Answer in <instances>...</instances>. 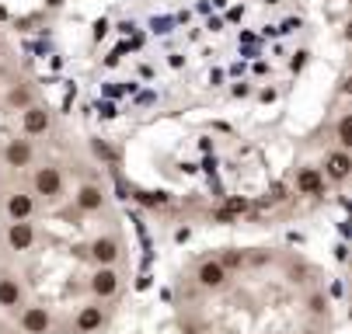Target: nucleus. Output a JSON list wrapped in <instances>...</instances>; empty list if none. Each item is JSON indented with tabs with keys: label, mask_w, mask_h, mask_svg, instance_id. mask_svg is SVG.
Returning <instances> with one entry per match:
<instances>
[{
	"label": "nucleus",
	"mask_w": 352,
	"mask_h": 334,
	"mask_svg": "<svg viewBox=\"0 0 352 334\" xmlns=\"http://www.w3.org/2000/svg\"><path fill=\"white\" fill-rule=\"evenodd\" d=\"M321 178L324 181H331V184H345L349 178H352V154L349 150H331L328 157H324V167H321Z\"/></svg>",
	"instance_id": "obj_10"
},
{
	"label": "nucleus",
	"mask_w": 352,
	"mask_h": 334,
	"mask_svg": "<svg viewBox=\"0 0 352 334\" xmlns=\"http://www.w3.org/2000/svg\"><path fill=\"white\" fill-rule=\"evenodd\" d=\"M0 157H4L8 167L21 171V167H32V160H35V147H32V139H8V147L0 150Z\"/></svg>",
	"instance_id": "obj_13"
},
{
	"label": "nucleus",
	"mask_w": 352,
	"mask_h": 334,
	"mask_svg": "<svg viewBox=\"0 0 352 334\" xmlns=\"http://www.w3.org/2000/svg\"><path fill=\"white\" fill-rule=\"evenodd\" d=\"M0 49H4V42H0Z\"/></svg>",
	"instance_id": "obj_26"
},
{
	"label": "nucleus",
	"mask_w": 352,
	"mask_h": 334,
	"mask_svg": "<svg viewBox=\"0 0 352 334\" xmlns=\"http://www.w3.org/2000/svg\"><path fill=\"white\" fill-rule=\"evenodd\" d=\"M230 94H234V98H248L251 87H248V84H234V91H230Z\"/></svg>",
	"instance_id": "obj_21"
},
{
	"label": "nucleus",
	"mask_w": 352,
	"mask_h": 334,
	"mask_svg": "<svg viewBox=\"0 0 352 334\" xmlns=\"http://www.w3.org/2000/svg\"><path fill=\"white\" fill-rule=\"evenodd\" d=\"M105 202H109V199H105V188L94 184V181H84L77 192H74V206H77L80 213H87V216H91V213H102Z\"/></svg>",
	"instance_id": "obj_12"
},
{
	"label": "nucleus",
	"mask_w": 352,
	"mask_h": 334,
	"mask_svg": "<svg viewBox=\"0 0 352 334\" xmlns=\"http://www.w3.org/2000/svg\"><path fill=\"white\" fill-rule=\"evenodd\" d=\"M217 258H220V265H223L230 275H234L237 268H244V265H248V251H241V248H223Z\"/></svg>",
	"instance_id": "obj_16"
},
{
	"label": "nucleus",
	"mask_w": 352,
	"mask_h": 334,
	"mask_svg": "<svg viewBox=\"0 0 352 334\" xmlns=\"http://www.w3.org/2000/svg\"><path fill=\"white\" fill-rule=\"evenodd\" d=\"M38 209V199L28 192V188H14V192L4 195V219L8 223H21V219H32Z\"/></svg>",
	"instance_id": "obj_9"
},
{
	"label": "nucleus",
	"mask_w": 352,
	"mask_h": 334,
	"mask_svg": "<svg viewBox=\"0 0 352 334\" xmlns=\"http://www.w3.org/2000/svg\"><path fill=\"white\" fill-rule=\"evenodd\" d=\"M192 278H195V285L203 293H220V289H227V285H230V272L220 265V258H203V261L195 265Z\"/></svg>",
	"instance_id": "obj_6"
},
{
	"label": "nucleus",
	"mask_w": 352,
	"mask_h": 334,
	"mask_svg": "<svg viewBox=\"0 0 352 334\" xmlns=\"http://www.w3.org/2000/svg\"><path fill=\"white\" fill-rule=\"evenodd\" d=\"M105 327H109V307H105V303H98V300L77 307L74 324H70L74 334H102Z\"/></svg>",
	"instance_id": "obj_4"
},
{
	"label": "nucleus",
	"mask_w": 352,
	"mask_h": 334,
	"mask_svg": "<svg viewBox=\"0 0 352 334\" xmlns=\"http://www.w3.org/2000/svg\"><path fill=\"white\" fill-rule=\"evenodd\" d=\"M335 143L338 150H349L352 147V112H342L338 122H335Z\"/></svg>",
	"instance_id": "obj_15"
},
{
	"label": "nucleus",
	"mask_w": 352,
	"mask_h": 334,
	"mask_svg": "<svg viewBox=\"0 0 352 334\" xmlns=\"http://www.w3.org/2000/svg\"><path fill=\"white\" fill-rule=\"evenodd\" d=\"M49 129H53V112H49L45 105L21 108V132L25 136H45Z\"/></svg>",
	"instance_id": "obj_11"
},
{
	"label": "nucleus",
	"mask_w": 352,
	"mask_h": 334,
	"mask_svg": "<svg viewBox=\"0 0 352 334\" xmlns=\"http://www.w3.org/2000/svg\"><path fill=\"white\" fill-rule=\"evenodd\" d=\"M63 4V0H49V8H60Z\"/></svg>",
	"instance_id": "obj_25"
},
{
	"label": "nucleus",
	"mask_w": 352,
	"mask_h": 334,
	"mask_svg": "<svg viewBox=\"0 0 352 334\" xmlns=\"http://www.w3.org/2000/svg\"><path fill=\"white\" fill-rule=\"evenodd\" d=\"M296 334H321L318 327H304V331H296Z\"/></svg>",
	"instance_id": "obj_24"
},
{
	"label": "nucleus",
	"mask_w": 352,
	"mask_h": 334,
	"mask_svg": "<svg viewBox=\"0 0 352 334\" xmlns=\"http://www.w3.org/2000/svg\"><path fill=\"white\" fill-rule=\"evenodd\" d=\"M296 195H321L324 192V178H321V167H300L296 171Z\"/></svg>",
	"instance_id": "obj_14"
},
{
	"label": "nucleus",
	"mask_w": 352,
	"mask_h": 334,
	"mask_svg": "<svg viewBox=\"0 0 352 334\" xmlns=\"http://www.w3.org/2000/svg\"><path fill=\"white\" fill-rule=\"evenodd\" d=\"M8 105H14V108L35 105V102H32V91H28V87H11V91H8Z\"/></svg>",
	"instance_id": "obj_17"
},
{
	"label": "nucleus",
	"mask_w": 352,
	"mask_h": 334,
	"mask_svg": "<svg viewBox=\"0 0 352 334\" xmlns=\"http://www.w3.org/2000/svg\"><path fill=\"white\" fill-rule=\"evenodd\" d=\"M244 209H248L244 199H230V213H244Z\"/></svg>",
	"instance_id": "obj_23"
},
{
	"label": "nucleus",
	"mask_w": 352,
	"mask_h": 334,
	"mask_svg": "<svg viewBox=\"0 0 352 334\" xmlns=\"http://www.w3.org/2000/svg\"><path fill=\"white\" fill-rule=\"evenodd\" d=\"M35 244H38V230H35L32 219H21V223H8V226H4V248H8V251L28 254Z\"/></svg>",
	"instance_id": "obj_8"
},
{
	"label": "nucleus",
	"mask_w": 352,
	"mask_h": 334,
	"mask_svg": "<svg viewBox=\"0 0 352 334\" xmlns=\"http://www.w3.org/2000/svg\"><path fill=\"white\" fill-rule=\"evenodd\" d=\"M91 150H94L98 160H112V147H109L105 139H91Z\"/></svg>",
	"instance_id": "obj_20"
},
{
	"label": "nucleus",
	"mask_w": 352,
	"mask_h": 334,
	"mask_svg": "<svg viewBox=\"0 0 352 334\" xmlns=\"http://www.w3.org/2000/svg\"><path fill=\"white\" fill-rule=\"evenodd\" d=\"M307 313L328 317V296H324V293H311V296H307Z\"/></svg>",
	"instance_id": "obj_18"
},
{
	"label": "nucleus",
	"mask_w": 352,
	"mask_h": 334,
	"mask_svg": "<svg viewBox=\"0 0 352 334\" xmlns=\"http://www.w3.org/2000/svg\"><path fill=\"white\" fill-rule=\"evenodd\" d=\"M28 192L35 195V199H42V202H60L63 199V192H67V181H63V171L56 167V164H42V167H35L32 171V188Z\"/></svg>",
	"instance_id": "obj_1"
},
{
	"label": "nucleus",
	"mask_w": 352,
	"mask_h": 334,
	"mask_svg": "<svg viewBox=\"0 0 352 334\" xmlns=\"http://www.w3.org/2000/svg\"><path fill=\"white\" fill-rule=\"evenodd\" d=\"M14 317H18L21 334H53V327H56L53 310H49V307H38V303H25Z\"/></svg>",
	"instance_id": "obj_7"
},
{
	"label": "nucleus",
	"mask_w": 352,
	"mask_h": 334,
	"mask_svg": "<svg viewBox=\"0 0 352 334\" xmlns=\"http://www.w3.org/2000/svg\"><path fill=\"white\" fill-rule=\"evenodd\" d=\"M140 202H143V206H150V209H161V206H168L171 199H168L164 192H157V195H154V192H143V195H140Z\"/></svg>",
	"instance_id": "obj_19"
},
{
	"label": "nucleus",
	"mask_w": 352,
	"mask_h": 334,
	"mask_svg": "<svg viewBox=\"0 0 352 334\" xmlns=\"http://www.w3.org/2000/svg\"><path fill=\"white\" fill-rule=\"evenodd\" d=\"M119 289H122V275H119L116 265H94V268H91V275H87V293H91V300L112 303V300L119 296Z\"/></svg>",
	"instance_id": "obj_2"
},
{
	"label": "nucleus",
	"mask_w": 352,
	"mask_h": 334,
	"mask_svg": "<svg viewBox=\"0 0 352 334\" xmlns=\"http://www.w3.org/2000/svg\"><path fill=\"white\" fill-rule=\"evenodd\" d=\"M84 251H87L91 265H119V258H122V241H119V233L105 230V233H94L91 244H87Z\"/></svg>",
	"instance_id": "obj_5"
},
{
	"label": "nucleus",
	"mask_w": 352,
	"mask_h": 334,
	"mask_svg": "<svg viewBox=\"0 0 352 334\" xmlns=\"http://www.w3.org/2000/svg\"><path fill=\"white\" fill-rule=\"evenodd\" d=\"M25 303H28V289H25L21 275L11 268H0V310L14 317Z\"/></svg>",
	"instance_id": "obj_3"
},
{
	"label": "nucleus",
	"mask_w": 352,
	"mask_h": 334,
	"mask_svg": "<svg viewBox=\"0 0 352 334\" xmlns=\"http://www.w3.org/2000/svg\"><path fill=\"white\" fill-rule=\"evenodd\" d=\"M304 56H307V53H296V56L289 60V67H293V70H304V63H307Z\"/></svg>",
	"instance_id": "obj_22"
}]
</instances>
